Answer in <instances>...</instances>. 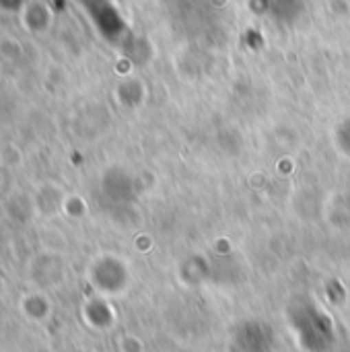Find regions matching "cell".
I'll list each match as a JSON object with an SVG mask.
<instances>
[{
  "instance_id": "277c9868",
  "label": "cell",
  "mask_w": 350,
  "mask_h": 352,
  "mask_svg": "<svg viewBox=\"0 0 350 352\" xmlns=\"http://www.w3.org/2000/svg\"><path fill=\"white\" fill-rule=\"evenodd\" d=\"M0 163L4 167H19L23 163V155L14 144H4L0 148Z\"/></svg>"
},
{
  "instance_id": "3957f363",
  "label": "cell",
  "mask_w": 350,
  "mask_h": 352,
  "mask_svg": "<svg viewBox=\"0 0 350 352\" xmlns=\"http://www.w3.org/2000/svg\"><path fill=\"white\" fill-rule=\"evenodd\" d=\"M21 314L25 316V320L37 324L43 322L50 316V303L47 297L43 295V291H31L21 299Z\"/></svg>"
},
{
  "instance_id": "6da1fadb",
  "label": "cell",
  "mask_w": 350,
  "mask_h": 352,
  "mask_svg": "<svg viewBox=\"0 0 350 352\" xmlns=\"http://www.w3.org/2000/svg\"><path fill=\"white\" fill-rule=\"evenodd\" d=\"M27 272H29V280L33 283V287H37V291L50 289L58 280H62V258L50 252L33 256Z\"/></svg>"
},
{
  "instance_id": "7a4b0ae2",
  "label": "cell",
  "mask_w": 350,
  "mask_h": 352,
  "mask_svg": "<svg viewBox=\"0 0 350 352\" xmlns=\"http://www.w3.org/2000/svg\"><path fill=\"white\" fill-rule=\"evenodd\" d=\"M33 204H35V212L43 217H54L64 208V196L54 184H43L33 194Z\"/></svg>"
}]
</instances>
